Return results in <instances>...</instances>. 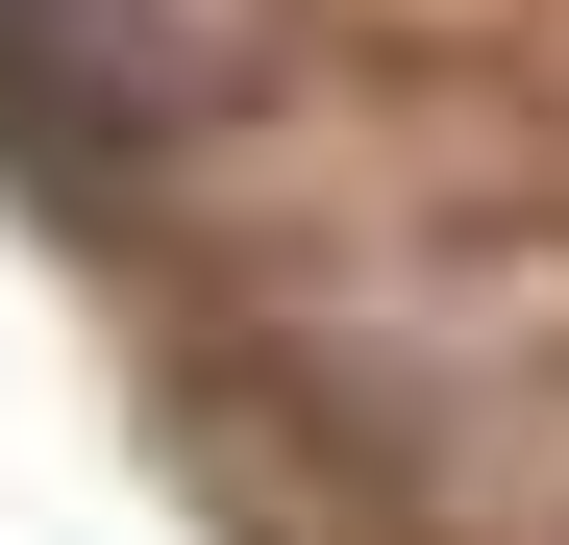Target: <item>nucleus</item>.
Listing matches in <instances>:
<instances>
[{
    "mask_svg": "<svg viewBox=\"0 0 569 545\" xmlns=\"http://www.w3.org/2000/svg\"><path fill=\"white\" fill-rule=\"evenodd\" d=\"M124 75H100V0H0V149H100Z\"/></svg>",
    "mask_w": 569,
    "mask_h": 545,
    "instance_id": "nucleus-1",
    "label": "nucleus"
}]
</instances>
